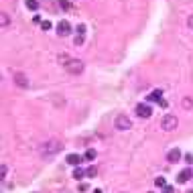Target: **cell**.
Returning a JSON list of instances; mask_svg holds the SVG:
<instances>
[{"label":"cell","mask_w":193,"mask_h":193,"mask_svg":"<svg viewBox=\"0 0 193 193\" xmlns=\"http://www.w3.org/2000/svg\"><path fill=\"white\" fill-rule=\"evenodd\" d=\"M183 108H185V110H191V108H193L191 98H183Z\"/></svg>","instance_id":"2e32d148"},{"label":"cell","mask_w":193,"mask_h":193,"mask_svg":"<svg viewBox=\"0 0 193 193\" xmlns=\"http://www.w3.org/2000/svg\"><path fill=\"white\" fill-rule=\"evenodd\" d=\"M92 193H102V189H93V191Z\"/></svg>","instance_id":"83f0119b"},{"label":"cell","mask_w":193,"mask_h":193,"mask_svg":"<svg viewBox=\"0 0 193 193\" xmlns=\"http://www.w3.org/2000/svg\"><path fill=\"white\" fill-rule=\"evenodd\" d=\"M14 83H16L19 87H27V86H29L27 75H25V73H20V71H16V73H14Z\"/></svg>","instance_id":"30bf717a"},{"label":"cell","mask_w":193,"mask_h":193,"mask_svg":"<svg viewBox=\"0 0 193 193\" xmlns=\"http://www.w3.org/2000/svg\"><path fill=\"white\" fill-rule=\"evenodd\" d=\"M27 8L29 10H37L39 8V2L37 0H27Z\"/></svg>","instance_id":"5bb4252c"},{"label":"cell","mask_w":193,"mask_h":193,"mask_svg":"<svg viewBox=\"0 0 193 193\" xmlns=\"http://www.w3.org/2000/svg\"><path fill=\"white\" fill-rule=\"evenodd\" d=\"M80 191H81V193L90 191V185H87V183H80Z\"/></svg>","instance_id":"44dd1931"},{"label":"cell","mask_w":193,"mask_h":193,"mask_svg":"<svg viewBox=\"0 0 193 193\" xmlns=\"http://www.w3.org/2000/svg\"><path fill=\"white\" fill-rule=\"evenodd\" d=\"M183 159H185V163H187V165H191V163H193V154H191V153H187L185 157H183Z\"/></svg>","instance_id":"ffe728a7"},{"label":"cell","mask_w":193,"mask_h":193,"mask_svg":"<svg viewBox=\"0 0 193 193\" xmlns=\"http://www.w3.org/2000/svg\"><path fill=\"white\" fill-rule=\"evenodd\" d=\"M161 126H163V130H175V128L179 126V120L173 114H167L165 118H163V122H161Z\"/></svg>","instance_id":"3957f363"},{"label":"cell","mask_w":193,"mask_h":193,"mask_svg":"<svg viewBox=\"0 0 193 193\" xmlns=\"http://www.w3.org/2000/svg\"><path fill=\"white\" fill-rule=\"evenodd\" d=\"M187 193H193V191H187Z\"/></svg>","instance_id":"f1b7e54d"},{"label":"cell","mask_w":193,"mask_h":193,"mask_svg":"<svg viewBox=\"0 0 193 193\" xmlns=\"http://www.w3.org/2000/svg\"><path fill=\"white\" fill-rule=\"evenodd\" d=\"M75 45H77V47L83 45V35H77V37H75Z\"/></svg>","instance_id":"7402d4cb"},{"label":"cell","mask_w":193,"mask_h":193,"mask_svg":"<svg viewBox=\"0 0 193 193\" xmlns=\"http://www.w3.org/2000/svg\"><path fill=\"white\" fill-rule=\"evenodd\" d=\"M136 114H138L140 118H148V116L153 114V110H151L148 104H138V106H136Z\"/></svg>","instance_id":"8992f818"},{"label":"cell","mask_w":193,"mask_h":193,"mask_svg":"<svg viewBox=\"0 0 193 193\" xmlns=\"http://www.w3.org/2000/svg\"><path fill=\"white\" fill-rule=\"evenodd\" d=\"M59 6L63 8V10H69V8H71V4H69L67 0H59Z\"/></svg>","instance_id":"ac0fdd59"},{"label":"cell","mask_w":193,"mask_h":193,"mask_svg":"<svg viewBox=\"0 0 193 193\" xmlns=\"http://www.w3.org/2000/svg\"><path fill=\"white\" fill-rule=\"evenodd\" d=\"M159 106L161 108H167V106H169V102H167V100H159Z\"/></svg>","instance_id":"d4e9b609"},{"label":"cell","mask_w":193,"mask_h":193,"mask_svg":"<svg viewBox=\"0 0 193 193\" xmlns=\"http://www.w3.org/2000/svg\"><path fill=\"white\" fill-rule=\"evenodd\" d=\"M189 179H193V169H189V167L183 169V171L177 175V181H179V183H187Z\"/></svg>","instance_id":"52a82bcc"},{"label":"cell","mask_w":193,"mask_h":193,"mask_svg":"<svg viewBox=\"0 0 193 193\" xmlns=\"http://www.w3.org/2000/svg\"><path fill=\"white\" fill-rule=\"evenodd\" d=\"M77 33H80V35L86 33V25H77Z\"/></svg>","instance_id":"603a6c76"},{"label":"cell","mask_w":193,"mask_h":193,"mask_svg":"<svg viewBox=\"0 0 193 193\" xmlns=\"http://www.w3.org/2000/svg\"><path fill=\"white\" fill-rule=\"evenodd\" d=\"M8 25V14H2V27H6Z\"/></svg>","instance_id":"cb8c5ba5"},{"label":"cell","mask_w":193,"mask_h":193,"mask_svg":"<svg viewBox=\"0 0 193 193\" xmlns=\"http://www.w3.org/2000/svg\"><path fill=\"white\" fill-rule=\"evenodd\" d=\"M61 151V142L59 140H47L45 144H43V154L45 157H53V154H57Z\"/></svg>","instance_id":"6da1fadb"},{"label":"cell","mask_w":193,"mask_h":193,"mask_svg":"<svg viewBox=\"0 0 193 193\" xmlns=\"http://www.w3.org/2000/svg\"><path fill=\"white\" fill-rule=\"evenodd\" d=\"M69 33H71V25H69L67 20H61L59 25H57V35H59V37H67Z\"/></svg>","instance_id":"5b68a950"},{"label":"cell","mask_w":193,"mask_h":193,"mask_svg":"<svg viewBox=\"0 0 193 193\" xmlns=\"http://www.w3.org/2000/svg\"><path fill=\"white\" fill-rule=\"evenodd\" d=\"M181 157H183V154H181L179 148H171V151L167 153V161H169V163H179Z\"/></svg>","instance_id":"ba28073f"},{"label":"cell","mask_w":193,"mask_h":193,"mask_svg":"<svg viewBox=\"0 0 193 193\" xmlns=\"http://www.w3.org/2000/svg\"><path fill=\"white\" fill-rule=\"evenodd\" d=\"M163 193H175V189H173V187H169V185H167V187H165V191H163Z\"/></svg>","instance_id":"484cf974"},{"label":"cell","mask_w":193,"mask_h":193,"mask_svg":"<svg viewBox=\"0 0 193 193\" xmlns=\"http://www.w3.org/2000/svg\"><path fill=\"white\" fill-rule=\"evenodd\" d=\"M83 177H86V171H83V169H81V167H75L73 169V179H83Z\"/></svg>","instance_id":"7c38bea8"},{"label":"cell","mask_w":193,"mask_h":193,"mask_svg":"<svg viewBox=\"0 0 193 193\" xmlns=\"http://www.w3.org/2000/svg\"><path fill=\"white\" fill-rule=\"evenodd\" d=\"M67 163H69V165L71 167H80L81 163H83V161H86V157H81V154H67Z\"/></svg>","instance_id":"9c48e42d"},{"label":"cell","mask_w":193,"mask_h":193,"mask_svg":"<svg viewBox=\"0 0 193 193\" xmlns=\"http://www.w3.org/2000/svg\"><path fill=\"white\" fill-rule=\"evenodd\" d=\"M65 69H67L71 75H80L81 71H83V63H81L80 59H69V61L65 63Z\"/></svg>","instance_id":"7a4b0ae2"},{"label":"cell","mask_w":193,"mask_h":193,"mask_svg":"<svg viewBox=\"0 0 193 193\" xmlns=\"http://www.w3.org/2000/svg\"><path fill=\"white\" fill-rule=\"evenodd\" d=\"M187 25H189V27L193 29V14H191V16H189V20H187Z\"/></svg>","instance_id":"4316f807"},{"label":"cell","mask_w":193,"mask_h":193,"mask_svg":"<svg viewBox=\"0 0 193 193\" xmlns=\"http://www.w3.org/2000/svg\"><path fill=\"white\" fill-rule=\"evenodd\" d=\"M154 185H157V187H167V183H165L163 177H157V179H154Z\"/></svg>","instance_id":"e0dca14e"},{"label":"cell","mask_w":193,"mask_h":193,"mask_svg":"<svg viewBox=\"0 0 193 193\" xmlns=\"http://www.w3.org/2000/svg\"><path fill=\"white\" fill-rule=\"evenodd\" d=\"M161 98H163V92H161V90H154L153 93H148V96H147V102H159Z\"/></svg>","instance_id":"8fae6325"},{"label":"cell","mask_w":193,"mask_h":193,"mask_svg":"<svg viewBox=\"0 0 193 193\" xmlns=\"http://www.w3.org/2000/svg\"><path fill=\"white\" fill-rule=\"evenodd\" d=\"M41 29H43V31H49V29H51V22H49V20H43V22H41Z\"/></svg>","instance_id":"d6986e66"},{"label":"cell","mask_w":193,"mask_h":193,"mask_svg":"<svg viewBox=\"0 0 193 193\" xmlns=\"http://www.w3.org/2000/svg\"><path fill=\"white\" fill-rule=\"evenodd\" d=\"M83 157H86V161H93L96 159V151H93V148H87Z\"/></svg>","instance_id":"4fadbf2b"},{"label":"cell","mask_w":193,"mask_h":193,"mask_svg":"<svg viewBox=\"0 0 193 193\" xmlns=\"http://www.w3.org/2000/svg\"><path fill=\"white\" fill-rule=\"evenodd\" d=\"M114 126H116V130H128V128L132 126V122H130V118H128L126 114H120V116H116Z\"/></svg>","instance_id":"277c9868"},{"label":"cell","mask_w":193,"mask_h":193,"mask_svg":"<svg viewBox=\"0 0 193 193\" xmlns=\"http://www.w3.org/2000/svg\"><path fill=\"white\" fill-rule=\"evenodd\" d=\"M86 175H87V177H96V175H98V169H96V167H87V169H86Z\"/></svg>","instance_id":"9a60e30c"}]
</instances>
